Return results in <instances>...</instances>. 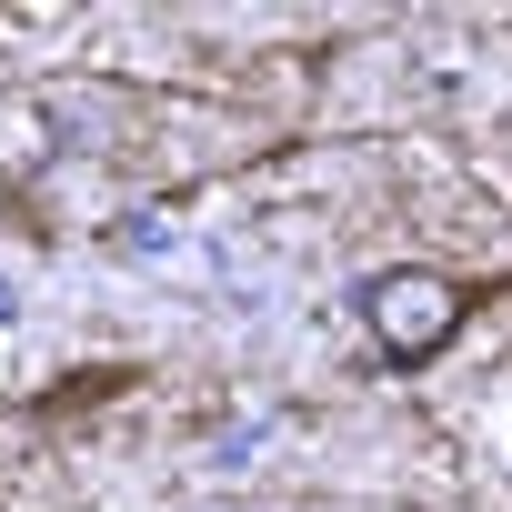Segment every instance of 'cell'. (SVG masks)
I'll use <instances>...</instances> for the list:
<instances>
[{"instance_id": "1", "label": "cell", "mask_w": 512, "mask_h": 512, "mask_svg": "<svg viewBox=\"0 0 512 512\" xmlns=\"http://www.w3.org/2000/svg\"><path fill=\"white\" fill-rule=\"evenodd\" d=\"M462 322H472V292H462L452 272H432V262H392V272L362 282V332H372L382 362H402V372L442 362V352L462 342Z\"/></svg>"}, {"instance_id": "2", "label": "cell", "mask_w": 512, "mask_h": 512, "mask_svg": "<svg viewBox=\"0 0 512 512\" xmlns=\"http://www.w3.org/2000/svg\"><path fill=\"white\" fill-rule=\"evenodd\" d=\"M11 322H21V292H11V282H0V332H11Z\"/></svg>"}]
</instances>
